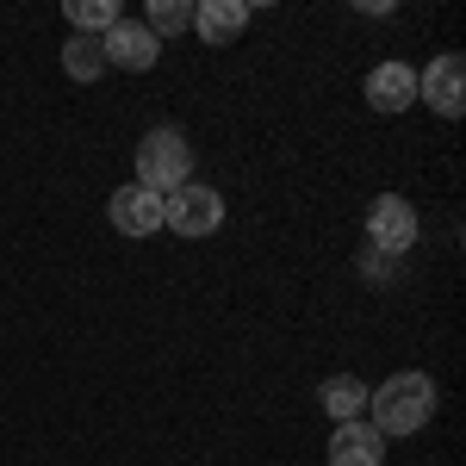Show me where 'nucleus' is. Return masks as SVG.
Returning a JSON list of instances; mask_svg holds the SVG:
<instances>
[{
  "label": "nucleus",
  "mask_w": 466,
  "mask_h": 466,
  "mask_svg": "<svg viewBox=\"0 0 466 466\" xmlns=\"http://www.w3.org/2000/svg\"><path fill=\"white\" fill-rule=\"evenodd\" d=\"M430 417H435V380L430 373H392V380H380V392H367V423L386 435H417V430H430Z\"/></svg>",
  "instance_id": "f257e3e1"
},
{
  "label": "nucleus",
  "mask_w": 466,
  "mask_h": 466,
  "mask_svg": "<svg viewBox=\"0 0 466 466\" xmlns=\"http://www.w3.org/2000/svg\"><path fill=\"white\" fill-rule=\"evenodd\" d=\"M137 187L144 193H156V199H168V193H180L187 180H193V144L180 137L175 125H156V131H144V144H137Z\"/></svg>",
  "instance_id": "f03ea898"
},
{
  "label": "nucleus",
  "mask_w": 466,
  "mask_h": 466,
  "mask_svg": "<svg viewBox=\"0 0 466 466\" xmlns=\"http://www.w3.org/2000/svg\"><path fill=\"white\" fill-rule=\"evenodd\" d=\"M162 230H175V237H218L224 230V193L206 187V180H187L180 193L162 199Z\"/></svg>",
  "instance_id": "7ed1b4c3"
},
{
  "label": "nucleus",
  "mask_w": 466,
  "mask_h": 466,
  "mask_svg": "<svg viewBox=\"0 0 466 466\" xmlns=\"http://www.w3.org/2000/svg\"><path fill=\"white\" fill-rule=\"evenodd\" d=\"M417 237H423V218H417V206L410 199H398V193H380L373 206H367V249L380 255H404L417 249Z\"/></svg>",
  "instance_id": "20e7f679"
},
{
  "label": "nucleus",
  "mask_w": 466,
  "mask_h": 466,
  "mask_svg": "<svg viewBox=\"0 0 466 466\" xmlns=\"http://www.w3.org/2000/svg\"><path fill=\"white\" fill-rule=\"evenodd\" d=\"M417 106H430L435 118H461L466 112V56L441 50L430 56V69H417Z\"/></svg>",
  "instance_id": "39448f33"
},
{
  "label": "nucleus",
  "mask_w": 466,
  "mask_h": 466,
  "mask_svg": "<svg viewBox=\"0 0 466 466\" xmlns=\"http://www.w3.org/2000/svg\"><path fill=\"white\" fill-rule=\"evenodd\" d=\"M106 218L118 237H131V243H144V237H162V199L144 193L137 180H125L118 193L106 199Z\"/></svg>",
  "instance_id": "423d86ee"
},
{
  "label": "nucleus",
  "mask_w": 466,
  "mask_h": 466,
  "mask_svg": "<svg viewBox=\"0 0 466 466\" xmlns=\"http://www.w3.org/2000/svg\"><path fill=\"white\" fill-rule=\"evenodd\" d=\"M100 50H106V69H131V75H149L156 56H162V44L149 37L144 19H118V25L100 37Z\"/></svg>",
  "instance_id": "0eeeda50"
},
{
  "label": "nucleus",
  "mask_w": 466,
  "mask_h": 466,
  "mask_svg": "<svg viewBox=\"0 0 466 466\" xmlns=\"http://www.w3.org/2000/svg\"><path fill=\"white\" fill-rule=\"evenodd\" d=\"M367 106L398 118V112L417 106V69L410 63H373L367 69Z\"/></svg>",
  "instance_id": "6e6552de"
},
{
  "label": "nucleus",
  "mask_w": 466,
  "mask_h": 466,
  "mask_svg": "<svg viewBox=\"0 0 466 466\" xmlns=\"http://www.w3.org/2000/svg\"><path fill=\"white\" fill-rule=\"evenodd\" d=\"M329 466H386V435L373 430L367 417L336 423L329 430Z\"/></svg>",
  "instance_id": "1a4fd4ad"
},
{
  "label": "nucleus",
  "mask_w": 466,
  "mask_h": 466,
  "mask_svg": "<svg viewBox=\"0 0 466 466\" xmlns=\"http://www.w3.org/2000/svg\"><path fill=\"white\" fill-rule=\"evenodd\" d=\"M249 0H199L193 6V32L206 37L212 50H224V44H237V37L249 32Z\"/></svg>",
  "instance_id": "9d476101"
},
{
  "label": "nucleus",
  "mask_w": 466,
  "mask_h": 466,
  "mask_svg": "<svg viewBox=\"0 0 466 466\" xmlns=\"http://www.w3.org/2000/svg\"><path fill=\"white\" fill-rule=\"evenodd\" d=\"M367 380H355V373H329L318 386V404H323V417L329 423H355V417H367Z\"/></svg>",
  "instance_id": "9b49d317"
},
{
  "label": "nucleus",
  "mask_w": 466,
  "mask_h": 466,
  "mask_svg": "<svg viewBox=\"0 0 466 466\" xmlns=\"http://www.w3.org/2000/svg\"><path fill=\"white\" fill-rule=\"evenodd\" d=\"M63 19H69V32H81V37H106L112 25L125 19V6H118V0H69Z\"/></svg>",
  "instance_id": "f8f14e48"
},
{
  "label": "nucleus",
  "mask_w": 466,
  "mask_h": 466,
  "mask_svg": "<svg viewBox=\"0 0 466 466\" xmlns=\"http://www.w3.org/2000/svg\"><path fill=\"white\" fill-rule=\"evenodd\" d=\"M63 75H69V81H100V75H106V50H100V37L69 32V44H63Z\"/></svg>",
  "instance_id": "ddd939ff"
},
{
  "label": "nucleus",
  "mask_w": 466,
  "mask_h": 466,
  "mask_svg": "<svg viewBox=\"0 0 466 466\" xmlns=\"http://www.w3.org/2000/svg\"><path fill=\"white\" fill-rule=\"evenodd\" d=\"M144 25H149V37H156V44H162V37L193 32V0H149Z\"/></svg>",
  "instance_id": "4468645a"
},
{
  "label": "nucleus",
  "mask_w": 466,
  "mask_h": 466,
  "mask_svg": "<svg viewBox=\"0 0 466 466\" xmlns=\"http://www.w3.org/2000/svg\"><path fill=\"white\" fill-rule=\"evenodd\" d=\"M355 268H360V280H373V287H386V280L398 274V261H392V255H380V249H360Z\"/></svg>",
  "instance_id": "2eb2a0df"
}]
</instances>
